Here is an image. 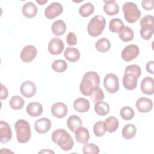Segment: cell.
<instances>
[{"instance_id":"1","label":"cell","mask_w":154,"mask_h":154,"mask_svg":"<svg viewBox=\"0 0 154 154\" xmlns=\"http://www.w3.org/2000/svg\"><path fill=\"white\" fill-rule=\"evenodd\" d=\"M141 74L140 67L137 64L128 66L122 79L123 87L128 90H134L137 85V81Z\"/></svg>"},{"instance_id":"2","label":"cell","mask_w":154,"mask_h":154,"mask_svg":"<svg viewBox=\"0 0 154 154\" xmlns=\"http://www.w3.org/2000/svg\"><path fill=\"white\" fill-rule=\"evenodd\" d=\"M100 84L99 75L95 72L89 71L85 73L80 83L79 90L84 96H90L93 88Z\"/></svg>"},{"instance_id":"3","label":"cell","mask_w":154,"mask_h":154,"mask_svg":"<svg viewBox=\"0 0 154 154\" xmlns=\"http://www.w3.org/2000/svg\"><path fill=\"white\" fill-rule=\"evenodd\" d=\"M51 138L52 141L58 144L63 150L69 151L73 147V140L65 129H57L55 130L52 134Z\"/></svg>"},{"instance_id":"4","label":"cell","mask_w":154,"mask_h":154,"mask_svg":"<svg viewBox=\"0 0 154 154\" xmlns=\"http://www.w3.org/2000/svg\"><path fill=\"white\" fill-rule=\"evenodd\" d=\"M16 138L20 143H26L31 138V131L29 123L23 119L17 120L14 125Z\"/></svg>"},{"instance_id":"5","label":"cell","mask_w":154,"mask_h":154,"mask_svg":"<svg viewBox=\"0 0 154 154\" xmlns=\"http://www.w3.org/2000/svg\"><path fill=\"white\" fill-rule=\"evenodd\" d=\"M105 19L103 16L100 15L94 16L90 20L87 25L88 34L93 37L100 35L105 29Z\"/></svg>"},{"instance_id":"6","label":"cell","mask_w":154,"mask_h":154,"mask_svg":"<svg viewBox=\"0 0 154 154\" xmlns=\"http://www.w3.org/2000/svg\"><path fill=\"white\" fill-rule=\"evenodd\" d=\"M124 17L128 23H134L141 17V11L136 4L133 2H126L122 7Z\"/></svg>"},{"instance_id":"7","label":"cell","mask_w":154,"mask_h":154,"mask_svg":"<svg viewBox=\"0 0 154 154\" xmlns=\"http://www.w3.org/2000/svg\"><path fill=\"white\" fill-rule=\"evenodd\" d=\"M154 17L152 15L144 16L140 20L141 37L145 40H149L153 34Z\"/></svg>"},{"instance_id":"8","label":"cell","mask_w":154,"mask_h":154,"mask_svg":"<svg viewBox=\"0 0 154 154\" xmlns=\"http://www.w3.org/2000/svg\"><path fill=\"white\" fill-rule=\"evenodd\" d=\"M103 85L106 90L108 93H116L119 88V82L118 77L114 73L107 74L104 78Z\"/></svg>"},{"instance_id":"9","label":"cell","mask_w":154,"mask_h":154,"mask_svg":"<svg viewBox=\"0 0 154 154\" xmlns=\"http://www.w3.org/2000/svg\"><path fill=\"white\" fill-rule=\"evenodd\" d=\"M140 50L137 45L131 44L126 46L122 51V58L125 61H131L135 59L139 54Z\"/></svg>"},{"instance_id":"10","label":"cell","mask_w":154,"mask_h":154,"mask_svg":"<svg viewBox=\"0 0 154 154\" xmlns=\"http://www.w3.org/2000/svg\"><path fill=\"white\" fill-rule=\"evenodd\" d=\"M63 11V5L57 2L49 5L45 10V16L48 19H53L60 16Z\"/></svg>"},{"instance_id":"11","label":"cell","mask_w":154,"mask_h":154,"mask_svg":"<svg viewBox=\"0 0 154 154\" xmlns=\"http://www.w3.org/2000/svg\"><path fill=\"white\" fill-rule=\"evenodd\" d=\"M37 54V50L33 45H26L21 51L20 57L25 63L32 61Z\"/></svg>"},{"instance_id":"12","label":"cell","mask_w":154,"mask_h":154,"mask_svg":"<svg viewBox=\"0 0 154 154\" xmlns=\"http://www.w3.org/2000/svg\"><path fill=\"white\" fill-rule=\"evenodd\" d=\"M64 48V45L62 40L58 37L52 38L48 44V51L54 55L60 54Z\"/></svg>"},{"instance_id":"13","label":"cell","mask_w":154,"mask_h":154,"mask_svg":"<svg viewBox=\"0 0 154 154\" xmlns=\"http://www.w3.org/2000/svg\"><path fill=\"white\" fill-rule=\"evenodd\" d=\"M20 93L25 97H31L34 96L37 91L35 84L31 81H25L23 82L20 88Z\"/></svg>"},{"instance_id":"14","label":"cell","mask_w":154,"mask_h":154,"mask_svg":"<svg viewBox=\"0 0 154 154\" xmlns=\"http://www.w3.org/2000/svg\"><path fill=\"white\" fill-rule=\"evenodd\" d=\"M12 137V131L9 124L4 121L0 122V141L2 144L8 143Z\"/></svg>"},{"instance_id":"15","label":"cell","mask_w":154,"mask_h":154,"mask_svg":"<svg viewBox=\"0 0 154 154\" xmlns=\"http://www.w3.org/2000/svg\"><path fill=\"white\" fill-rule=\"evenodd\" d=\"M135 106L138 111L142 113L150 111L153 108L152 100L147 97H140L136 102Z\"/></svg>"},{"instance_id":"16","label":"cell","mask_w":154,"mask_h":154,"mask_svg":"<svg viewBox=\"0 0 154 154\" xmlns=\"http://www.w3.org/2000/svg\"><path fill=\"white\" fill-rule=\"evenodd\" d=\"M51 111L54 117L58 119H61L64 117L67 114L68 108L65 103L58 102L52 106Z\"/></svg>"},{"instance_id":"17","label":"cell","mask_w":154,"mask_h":154,"mask_svg":"<svg viewBox=\"0 0 154 154\" xmlns=\"http://www.w3.org/2000/svg\"><path fill=\"white\" fill-rule=\"evenodd\" d=\"M51 128V120L46 118L43 117L35 121L34 123V128L38 134L46 133Z\"/></svg>"},{"instance_id":"18","label":"cell","mask_w":154,"mask_h":154,"mask_svg":"<svg viewBox=\"0 0 154 154\" xmlns=\"http://www.w3.org/2000/svg\"><path fill=\"white\" fill-rule=\"evenodd\" d=\"M141 91L146 94L152 95L154 93V79L153 78L147 76L141 83Z\"/></svg>"},{"instance_id":"19","label":"cell","mask_w":154,"mask_h":154,"mask_svg":"<svg viewBox=\"0 0 154 154\" xmlns=\"http://www.w3.org/2000/svg\"><path fill=\"white\" fill-rule=\"evenodd\" d=\"M103 11L108 16H114L119 12V6L116 1H103Z\"/></svg>"},{"instance_id":"20","label":"cell","mask_w":154,"mask_h":154,"mask_svg":"<svg viewBox=\"0 0 154 154\" xmlns=\"http://www.w3.org/2000/svg\"><path fill=\"white\" fill-rule=\"evenodd\" d=\"M22 11L24 16L31 19L36 16L38 9L37 6L32 2H28L22 6Z\"/></svg>"},{"instance_id":"21","label":"cell","mask_w":154,"mask_h":154,"mask_svg":"<svg viewBox=\"0 0 154 154\" xmlns=\"http://www.w3.org/2000/svg\"><path fill=\"white\" fill-rule=\"evenodd\" d=\"M73 105L74 109L79 112H86L90 109V102L83 97L75 99Z\"/></svg>"},{"instance_id":"22","label":"cell","mask_w":154,"mask_h":154,"mask_svg":"<svg viewBox=\"0 0 154 154\" xmlns=\"http://www.w3.org/2000/svg\"><path fill=\"white\" fill-rule=\"evenodd\" d=\"M26 112L31 117H37L43 112V106L37 102L29 103L26 106Z\"/></svg>"},{"instance_id":"23","label":"cell","mask_w":154,"mask_h":154,"mask_svg":"<svg viewBox=\"0 0 154 154\" xmlns=\"http://www.w3.org/2000/svg\"><path fill=\"white\" fill-rule=\"evenodd\" d=\"M75 138L77 142L85 144L87 143L90 138V134L88 129L84 127H79L75 132Z\"/></svg>"},{"instance_id":"24","label":"cell","mask_w":154,"mask_h":154,"mask_svg":"<svg viewBox=\"0 0 154 154\" xmlns=\"http://www.w3.org/2000/svg\"><path fill=\"white\" fill-rule=\"evenodd\" d=\"M65 58L70 62H75L80 58V52L78 49L74 47H67L64 53Z\"/></svg>"},{"instance_id":"25","label":"cell","mask_w":154,"mask_h":154,"mask_svg":"<svg viewBox=\"0 0 154 154\" xmlns=\"http://www.w3.org/2000/svg\"><path fill=\"white\" fill-rule=\"evenodd\" d=\"M51 29L55 35L60 36L65 33L66 31V25L63 20H57L52 23Z\"/></svg>"},{"instance_id":"26","label":"cell","mask_w":154,"mask_h":154,"mask_svg":"<svg viewBox=\"0 0 154 154\" xmlns=\"http://www.w3.org/2000/svg\"><path fill=\"white\" fill-rule=\"evenodd\" d=\"M67 125L72 132H75L77 129L82 126V122L79 117L76 115H72L67 120Z\"/></svg>"},{"instance_id":"27","label":"cell","mask_w":154,"mask_h":154,"mask_svg":"<svg viewBox=\"0 0 154 154\" xmlns=\"http://www.w3.org/2000/svg\"><path fill=\"white\" fill-rule=\"evenodd\" d=\"M137 132L136 126L132 123H128L122 129V134L124 138L126 140H129L133 138Z\"/></svg>"},{"instance_id":"28","label":"cell","mask_w":154,"mask_h":154,"mask_svg":"<svg viewBox=\"0 0 154 154\" xmlns=\"http://www.w3.org/2000/svg\"><path fill=\"white\" fill-rule=\"evenodd\" d=\"M118 34L120 40L125 42L131 41L134 37L133 30L127 26H124Z\"/></svg>"},{"instance_id":"29","label":"cell","mask_w":154,"mask_h":154,"mask_svg":"<svg viewBox=\"0 0 154 154\" xmlns=\"http://www.w3.org/2000/svg\"><path fill=\"white\" fill-rule=\"evenodd\" d=\"M95 48L97 51L100 52H106L111 48V43L108 39L102 37L99 39L95 44Z\"/></svg>"},{"instance_id":"30","label":"cell","mask_w":154,"mask_h":154,"mask_svg":"<svg viewBox=\"0 0 154 154\" xmlns=\"http://www.w3.org/2000/svg\"><path fill=\"white\" fill-rule=\"evenodd\" d=\"M94 111L99 116H106L109 112V105L106 102H99L95 103Z\"/></svg>"},{"instance_id":"31","label":"cell","mask_w":154,"mask_h":154,"mask_svg":"<svg viewBox=\"0 0 154 154\" xmlns=\"http://www.w3.org/2000/svg\"><path fill=\"white\" fill-rule=\"evenodd\" d=\"M105 123L106 127V131L108 132L112 133L117 130L119 121L116 117L114 116L109 117L105 120Z\"/></svg>"},{"instance_id":"32","label":"cell","mask_w":154,"mask_h":154,"mask_svg":"<svg viewBox=\"0 0 154 154\" xmlns=\"http://www.w3.org/2000/svg\"><path fill=\"white\" fill-rule=\"evenodd\" d=\"M24 104L25 102L23 98L17 95L12 96L9 101L10 107L14 110L21 109L23 107Z\"/></svg>"},{"instance_id":"33","label":"cell","mask_w":154,"mask_h":154,"mask_svg":"<svg viewBox=\"0 0 154 154\" xmlns=\"http://www.w3.org/2000/svg\"><path fill=\"white\" fill-rule=\"evenodd\" d=\"M94 10V7L93 4L87 2L81 5L79 8V13L80 15L84 17H87L90 16Z\"/></svg>"},{"instance_id":"34","label":"cell","mask_w":154,"mask_h":154,"mask_svg":"<svg viewBox=\"0 0 154 154\" xmlns=\"http://www.w3.org/2000/svg\"><path fill=\"white\" fill-rule=\"evenodd\" d=\"M123 26L124 24L122 20L119 18L112 19L109 23V30L114 33H119Z\"/></svg>"},{"instance_id":"35","label":"cell","mask_w":154,"mask_h":154,"mask_svg":"<svg viewBox=\"0 0 154 154\" xmlns=\"http://www.w3.org/2000/svg\"><path fill=\"white\" fill-rule=\"evenodd\" d=\"M104 93L99 87H95L91 91L90 97L92 101L96 103L102 101L104 99Z\"/></svg>"},{"instance_id":"36","label":"cell","mask_w":154,"mask_h":154,"mask_svg":"<svg viewBox=\"0 0 154 154\" xmlns=\"http://www.w3.org/2000/svg\"><path fill=\"white\" fill-rule=\"evenodd\" d=\"M67 63L63 60H57L52 63V69L57 73H62L67 68Z\"/></svg>"},{"instance_id":"37","label":"cell","mask_w":154,"mask_h":154,"mask_svg":"<svg viewBox=\"0 0 154 154\" xmlns=\"http://www.w3.org/2000/svg\"><path fill=\"white\" fill-rule=\"evenodd\" d=\"M106 131V127L105 122L99 121L93 126V132L96 136L102 137Z\"/></svg>"},{"instance_id":"38","label":"cell","mask_w":154,"mask_h":154,"mask_svg":"<svg viewBox=\"0 0 154 154\" xmlns=\"http://www.w3.org/2000/svg\"><path fill=\"white\" fill-rule=\"evenodd\" d=\"M120 116L125 120H130L134 117V111L131 107L124 106L120 109Z\"/></svg>"},{"instance_id":"39","label":"cell","mask_w":154,"mask_h":154,"mask_svg":"<svg viewBox=\"0 0 154 154\" xmlns=\"http://www.w3.org/2000/svg\"><path fill=\"white\" fill-rule=\"evenodd\" d=\"M99 148L93 143H85L82 147V152L84 154H98Z\"/></svg>"},{"instance_id":"40","label":"cell","mask_w":154,"mask_h":154,"mask_svg":"<svg viewBox=\"0 0 154 154\" xmlns=\"http://www.w3.org/2000/svg\"><path fill=\"white\" fill-rule=\"evenodd\" d=\"M66 42L69 46H74L76 45L77 38L76 36L73 32H70L67 35Z\"/></svg>"},{"instance_id":"41","label":"cell","mask_w":154,"mask_h":154,"mask_svg":"<svg viewBox=\"0 0 154 154\" xmlns=\"http://www.w3.org/2000/svg\"><path fill=\"white\" fill-rule=\"evenodd\" d=\"M153 0H143L141 1V6L146 10H152L154 7Z\"/></svg>"},{"instance_id":"42","label":"cell","mask_w":154,"mask_h":154,"mask_svg":"<svg viewBox=\"0 0 154 154\" xmlns=\"http://www.w3.org/2000/svg\"><path fill=\"white\" fill-rule=\"evenodd\" d=\"M1 91L0 98H1V99H7V97L8 95V90L5 87V86H4L2 84H1Z\"/></svg>"},{"instance_id":"43","label":"cell","mask_w":154,"mask_h":154,"mask_svg":"<svg viewBox=\"0 0 154 154\" xmlns=\"http://www.w3.org/2000/svg\"><path fill=\"white\" fill-rule=\"evenodd\" d=\"M153 64H154V61H149L146 66V70L148 73H151V74H153L154 73V71H153Z\"/></svg>"},{"instance_id":"44","label":"cell","mask_w":154,"mask_h":154,"mask_svg":"<svg viewBox=\"0 0 154 154\" xmlns=\"http://www.w3.org/2000/svg\"><path fill=\"white\" fill-rule=\"evenodd\" d=\"M55 153L54 152L52 151V150H42L39 152V153Z\"/></svg>"},{"instance_id":"45","label":"cell","mask_w":154,"mask_h":154,"mask_svg":"<svg viewBox=\"0 0 154 154\" xmlns=\"http://www.w3.org/2000/svg\"><path fill=\"white\" fill-rule=\"evenodd\" d=\"M48 1H37V0H36V2H37L38 4H39L40 5H43V4H45V3H46Z\"/></svg>"}]
</instances>
